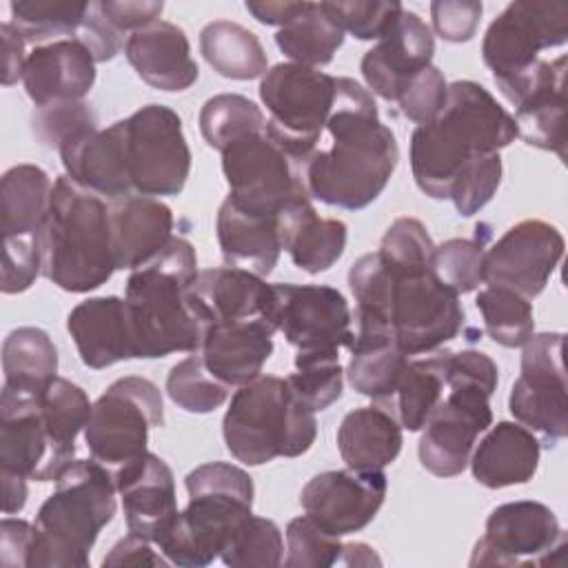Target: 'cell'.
I'll return each instance as SVG.
<instances>
[{"mask_svg": "<svg viewBox=\"0 0 568 568\" xmlns=\"http://www.w3.org/2000/svg\"><path fill=\"white\" fill-rule=\"evenodd\" d=\"M324 131L331 146L315 149L300 166L306 193L346 211L368 206L399 162L395 133L379 120L373 93L353 78H337Z\"/></svg>", "mask_w": 568, "mask_h": 568, "instance_id": "6da1fadb", "label": "cell"}, {"mask_svg": "<svg viewBox=\"0 0 568 568\" xmlns=\"http://www.w3.org/2000/svg\"><path fill=\"white\" fill-rule=\"evenodd\" d=\"M515 138V118L495 95L473 80H457L448 84L442 111L410 135L413 178L428 197L448 200L464 166L499 153Z\"/></svg>", "mask_w": 568, "mask_h": 568, "instance_id": "7a4b0ae2", "label": "cell"}, {"mask_svg": "<svg viewBox=\"0 0 568 568\" xmlns=\"http://www.w3.org/2000/svg\"><path fill=\"white\" fill-rule=\"evenodd\" d=\"M197 273L193 244L175 235L151 262L129 273L124 302L138 359L200 351L206 320L191 291Z\"/></svg>", "mask_w": 568, "mask_h": 568, "instance_id": "3957f363", "label": "cell"}, {"mask_svg": "<svg viewBox=\"0 0 568 568\" xmlns=\"http://www.w3.org/2000/svg\"><path fill=\"white\" fill-rule=\"evenodd\" d=\"M42 275L69 293H89L115 266L109 202L67 175L53 180L51 206L38 235Z\"/></svg>", "mask_w": 568, "mask_h": 568, "instance_id": "277c9868", "label": "cell"}, {"mask_svg": "<svg viewBox=\"0 0 568 568\" xmlns=\"http://www.w3.org/2000/svg\"><path fill=\"white\" fill-rule=\"evenodd\" d=\"M115 493L106 466L75 459L36 515L29 568H87L98 532L115 515Z\"/></svg>", "mask_w": 568, "mask_h": 568, "instance_id": "5b68a950", "label": "cell"}, {"mask_svg": "<svg viewBox=\"0 0 568 568\" xmlns=\"http://www.w3.org/2000/svg\"><path fill=\"white\" fill-rule=\"evenodd\" d=\"M189 504L155 548L175 566L204 568L220 557L237 524L253 513V479L229 462H209L184 477Z\"/></svg>", "mask_w": 568, "mask_h": 568, "instance_id": "8992f818", "label": "cell"}, {"mask_svg": "<svg viewBox=\"0 0 568 568\" xmlns=\"http://www.w3.org/2000/svg\"><path fill=\"white\" fill-rule=\"evenodd\" d=\"M229 453L248 466H262L275 457L304 455L315 437V413L304 406L277 375H260L240 386L222 419Z\"/></svg>", "mask_w": 568, "mask_h": 568, "instance_id": "52a82bcc", "label": "cell"}, {"mask_svg": "<svg viewBox=\"0 0 568 568\" xmlns=\"http://www.w3.org/2000/svg\"><path fill=\"white\" fill-rule=\"evenodd\" d=\"M337 78L295 62H280L260 80L268 111L266 135L297 164L317 149L333 109Z\"/></svg>", "mask_w": 568, "mask_h": 568, "instance_id": "ba28073f", "label": "cell"}, {"mask_svg": "<svg viewBox=\"0 0 568 568\" xmlns=\"http://www.w3.org/2000/svg\"><path fill=\"white\" fill-rule=\"evenodd\" d=\"M160 426H164L162 390L146 377L126 375L93 402L84 442L91 457L115 473L149 453V430Z\"/></svg>", "mask_w": 568, "mask_h": 568, "instance_id": "9c48e42d", "label": "cell"}, {"mask_svg": "<svg viewBox=\"0 0 568 568\" xmlns=\"http://www.w3.org/2000/svg\"><path fill=\"white\" fill-rule=\"evenodd\" d=\"M124 122L131 191L162 197L182 193L191 173V149L180 115L164 104H146Z\"/></svg>", "mask_w": 568, "mask_h": 568, "instance_id": "30bf717a", "label": "cell"}, {"mask_svg": "<svg viewBox=\"0 0 568 568\" xmlns=\"http://www.w3.org/2000/svg\"><path fill=\"white\" fill-rule=\"evenodd\" d=\"M388 317L397 346L406 355L433 353L459 335L464 326V308L459 304V295L446 288L435 277L430 266H388Z\"/></svg>", "mask_w": 568, "mask_h": 568, "instance_id": "8fae6325", "label": "cell"}, {"mask_svg": "<svg viewBox=\"0 0 568 568\" xmlns=\"http://www.w3.org/2000/svg\"><path fill=\"white\" fill-rule=\"evenodd\" d=\"M513 417L546 446L568 435L564 333H532L521 351V373L508 397Z\"/></svg>", "mask_w": 568, "mask_h": 568, "instance_id": "7c38bea8", "label": "cell"}, {"mask_svg": "<svg viewBox=\"0 0 568 568\" xmlns=\"http://www.w3.org/2000/svg\"><path fill=\"white\" fill-rule=\"evenodd\" d=\"M229 200L253 215H280L288 204L311 197L300 166L264 133L242 138L222 151Z\"/></svg>", "mask_w": 568, "mask_h": 568, "instance_id": "4fadbf2b", "label": "cell"}, {"mask_svg": "<svg viewBox=\"0 0 568 568\" xmlns=\"http://www.w3.org/2000/svg\"><path fill=\"white\" fill-rule=\"evenodd\" d=\"M564 550L566 532L546 504L508 501L488 515L470 566H546L552 564V552Z\"/></svg>", "mask_w": 568, "mask_h": 568, "instance_id": "5bb4252c", "label": "cell"}, {"mask_svg": "<svg viewBox=\"0 0 568 568\" xmlns=\"http://www.w3.org/2000/svg\"><path fill=\"white\" fill-rule=\"evenodd\" d=\"M493 426L490 393L473 384H450L422 426L419 464L435 477L464 473L479 433Z\"/></svg>", "mask_w": 568, "mask_h": 568, "instance_id": "9a60e30c", "label": "cell"}, {"mask_svg": "<svg viewBox=\"0 0 568 568\" xmlns=\"http://www.w3.org/2000/svg\"><path fill=\"white\" fill-rule=\"evenodd\" d=\"M271 322L297 353L339 351L353 344L346 297L324 284H271Z\"/></svg>", "mask_w": 568, "mask_h": 568, "instance_id": "2e32d148", "label": "cell"}, {"mask_svg": "<svg viewBox=\"0 0 568 568\" xmlns=\"http://www.w3.org/2000/svg\"><path fill=\"white\" fill-rule=\"evenodd\" d=\"M568 42V2H510L486 29L481 60L493 80L510 75L535 60L544 49Z\"/></svg>", "mask_w": 568, "mask_h": 568, "instance_id": "e0dca14e", "label": "cell"}, {"mask_svg": "<svg viewBox=\"0 0 568 568\" xmlns=\"http://www.w3.org/2000/svg\"><path fill=\"white\" fill-rule=\"evenodd\" d=\"M75 462V450L64 448L49 430L38 395L0 393V470L36 481H55Z\"/></svg>", "mask_w": 568, "mask_h": 568, "instance_id": "ac0fdd59", "label": "cell"}, {"mask_svg": "<svg viewBox=\"0 0 568 568\" xmlns=\"http://www.w3.org/2000/svg\"><path fill=\"white\" fill-rule=\"evenodd\" d=\"M564 255V235L544 220L510 226L484 257V282L510 288L526 300L537 297Z\"/></svg>", "mask_w": 568, "mask_h": 568, "instance_id": "d6986e66", "label": "cell"}, {"mask_svg": "<svg viewBox=\"0 0 568 568\" xmlns=\"http://www.w3.org/2000/svg\"><path fill=\"white\" fill-rule=\"evenodd\" d=\"M386 497V475L382 468L326 470L308 479L300 504L308 519L335 537L366 528Z\"/></svg>", "mask_w": 568, "mask_h": 568, "instance_id": "ffe728a7", "label": "cell"}, {"mask_svg": "<svg viewBox=\"0 0 568 568\" xmlns=\"http://www.w3.org/2000/svg\"><path fill=\"white\" fill-rule=\"evenodd\" d=\"M435 38L430 27L408 9H402L390 29L362 58V75L368 89L386 102H397L402 87L433 64Z\"/></svg>", "mask_w": 568, "mask_h": 568, "instance_id": "44dd1931", "label": "cell"}, {"mask_svg": "<svg viewBox=\"0 0 568 568\" xmlns=\"http://www.w3.org/2000/svg\"><path fill=\"white\" fill-rule=\"evenodd\" d=\"M113 479L122 497L129 532L158 544L180 513L169 464L155 453H144L140 459L115 470Z\"/></svg>", "mask_w": 568, "mask_h": 568, "instance_id": "7402d4cb", "label": "cell"}, {"mask_svg": "<svg viewBox=\"0 0 568 568\" xmlns=\"http://www.w3.org/2000/svg\"><path fill=\"white\" fill-rule=\"evenodd\" d=\"M95 60L75 38H60L33 47L27 55L22 84L36 106L78 102L95 82Z\"/></svg>", "mask_w": 568, "mask_h": 568, "instance_id": "603a6c76", "label": "cell"}, {"mask_svg": "<svg viewBox=\"0 0 568 568\" xmlns=\"http://www.w3.org/2000/svg\"><path fill=\"white\" fill-rule=\"evenodd\" d=\"M58 153L67 178L84 191H91L106 202L133 193L126 166L122 120L67 142Z\"/></svg>", "mask_w": 568, "mask_h": 568, "instance_id": "cb8c5ba5", "label": "cell"}, {"mask_svg": "<svg viewBox=\"0 0 568 568\" xmlns=\"http://www.w3.org/2000/svg\"><path fill=\"white\" fill-rule=\"evenodd\" d=\"M124 55L135 73L160 91H186L200 75L184 29L166 20L131 33L124 42Z\"/></svg>", "mask_w": 568, "mask_h": 568, "instance_id": "d4e9b609", "label": "cell"}, {"mask_svg": "<svg viewBox=\"0 0 568 568\" xmlns=\"http://www.w3.org/2000/svg\"><path fill=\"white\" fill-rule=\"evenodd\" d=\"M273 333L275 326L264 320L211 324L197 353L213 377L229 388H240L262 375L273 353Z\"/></svg>", "mask_w": 568, "mask_h": 568, "instance_id": "484cf974", "label": "cell"}, {"mask_svg": "<svg viewBox=\"0 0 568 568\" xmlns=\"http://www.w3.org/2000/svg\"><path fill=\"white\" fill-rule=\"evenodd\" d=\"M67 331L82 364L93 371L135 357L126 302L115 295L89 297L75 304L67 317Z\"/></svg>", "mask_w": 568, "mask_h": 568, "instance_id": "4316f807", "label": "cell"}, {"mask_svg": "<svg viewBox=\"0 0 568 568\" xmlns=\"http://www.w3.org/2000/svg\"><path fill=\"white\" fill-rule=\"evenodd\" d=\"M191 291L206 328L231 322H271V284L251 271L235 266L206 268L197 273Z\"/></svg>", "mask_w": 568, "mask_h": 568, "instance_id": "83f0119b", "label": "cell"}, {"mask_svg": "<svg viewBox=\"0 0 568 568\" xmlns=\"http://www.w3.org/2000/svg\"><path fill=\"white\" fill-rule=\"evenodd\" d=\"M115 266L135 271L173 237V211L158 197L129 193L109 202Z\"/></svg>", "mask_w": 568, "mask_h": 568, "instance_id": "f1b7e54d", "label": "cell"}, {"mask_svg": "<svg viewBox=\"0 0 568 568\" xmlns=\"http://www.w3.org/2000/svg\"><path fill=\"white\" fill-rule=\"evenodd\" d=\"M277 220L282 251L288 253L300 271L317 275L342 257L348 237L346 224L335 217H322L311 204V197L295 200Z\"/></svg>", "mask_w": 568, "mask_h": 568, "instance_id": "f546056e", "label": "cell"}, {"mask_svg": "<svg viewBox=\"0 0 568 568\" xmlns=\"http://www.w3.org/2000/svg\"><path fill=\"white\" fill-rule=\"evenodd\" d=\"M539 439L519 422L495 424L470 453V470L486 488L528 484L539 466Z\"/></svg>", "mask_w": 568, "mask_h": 568, "instance_id": "4dcf8cb0", "label": "cell"}, {"mask_svg": "<svg viewBox=\"0 0 568 568\" xmlns=\"http://www.w3.org/2000/svg\"><path fill=\"white\" fill-rule=\"evenodd\" d=\"M280 215H253L229 197L217 209V244L226 266L268 275L280 260Z\"/></svg>", "mask_w": 568, "mask_h": 568, "instance_id": "1f68e13d", "label": "cell"}, {"mask_svg": "<svg viewBox=\"0 0 568 568\" xmlns=\"http://www.w3.org/2000/svg\"><path fill=\"white\" fill-rule=\"evenodd\" d=\"M337 450L348 468H384L402 450V426L377 404L355 408L337 428Z\"/></svg>", "mask_w": 568, "mask_h": 568, "instance_id": "d6a6232c", "label": "cell"}, {"mask_svg": "<svg viewBox=\"0 0 568 568\" xmlns=\"http://www.w3.org/2000/svg\"><path fill=\"white\" fill-rule=\"evenodd\" d=\"M53 182L36 164H16L0 180L2 237H38L51 206Z\"/></svg>", "mask_w": 568, "mask_h": 568, "instance_id": "836d02e7", "label": "cell"}, {"mask_svg": "<svg viewBox=\"0 0 568 568\" xmlns=\"http://www.w3.org/2000/svg\"><path fill=\"white\" fill-rule=\"evenodd\" d=\"M450 351H433L426 357L408 359L393 395L377 404L386 408L402 428L422 430L428 415L442 402L446 390V362Z\"/></svg>", "mask_w": 568, "mask_h": 568, "instance_id": "e575fe53", "label": "cell"}, {"mask_svg": "<svg viewBox=\"0 0 568 568\" xmlns=\"http://www.w3.org/2000/svg\"><path fill=\"white\" fill-rule=\"evenodd\" d=\"M4 386L40 395L58 377V348L47 331L36 326L13 328L2 342Z\"/></svg>", "mask_w": 568, "mask_h": 568, "instance_id": "d590c367", "label": "cell"}, {"mask_svg": "<svg viewBox=\"0 0 568 568\" xmlns=\"http://www.w3.org/2000/svg\"><path fill=\"white\" fill-rule=\"evenodd\" d=\"M200 51L209 67L229 80H255L268 71L260 38L231 20H213L200 31Z\"/></svg>", "mask_w": 568, "mask_h": 568, "instance_id": "8d00e7d4", "label": "cell"}, {"mask_svg": "<svg viewBox=\"0 0 568 568\" xmlns=\"http://www.w3.org/2000/svg\"><path fill=\"white\" fill-rule=\"evenodd\" d=\"M348 351V384L377 404L386 402L408 362V355L397 346V339L393 335H355Z\"/></svg>", "mask_w": 568, "mask_h": 568, "instance_id": "74e56055", "label": "cell"}, {"mask_svg": "<svg viewBox=\"0 0 568 568\" xmlns=\"http://www.w3.org/2000/svg\"><path fill=\"white\" fill-rule=\"evenodd\" d=\"M275 44L295 64L324 67L344 44V29L337 24L326 2H306V7L275 33Z\"/></svg>", "mask_w": 568, "mask_h": 568, "instance_id": "f35d334b", "label": "cell"}, {"mask_svg": "<svg viewBox=\"0 0 568 568\" xmlns=\"http://www.w3.org/2000/svg\"><path fill=\"white\" fill-rule=\"evenodd\" d=\"M513 118L526 144L566 160V75L530 93L515 106Z\"/></svg>", "mask_w": 568, "mask_h": 568, "instance_id": "ab89813d", "label": "cell"}, {"mask_svg": "<svg viewBox=\"0 0 568 568\" xmlns=\"http://www.w3.org/2000/svg\"><path fill=\"white\" fill-rule=\"evenodd\" d=\"M200 131L206 144L222 153L242 138L264 133L266 118L253 100L237 93H220L204 102L200 111Z\"/></svg>", "mask_w": 568, "mask_h": 568, "instance_id": "60d3db41", "label": "cell"}, {"mask_svg": "<svg viewBox=\"0 0 568 568\" xmlns=\"http://www.w3.org/2000/svg\"><path fill=\"white\" fill-rule=\"evenodd\" d=\"M91 2L73 0H13L9 4L11 27L24 42L47 44L58 36L73 38L89 11Z\"/></svg>", "mask_w": 568, "mask_h": 568, "instance_id": "b9f144b4", "label": "cell"}, {"mask_svg": "<svg viewBox=\"0 0 568 568\" xmlns=\"http://www.w3.org/2000/svg\"><path fill=\"white\" fill-rule=\"evenodd\" d=\"M475 306L484 317V328L488 337L499 346H524L526 339L535 333L530 300L510 288L486 286L477 293Z\"/></svg>", "mask_w": 568, "mask_h": 568, "instance_id": "7bdbcfd3", "label": "cell"}, {"mask_svg": "<svg viewBox=\"0 0 568 568\" xmlns=\"http://www.w3.org/2000/svg\"><path fill=\"white\" fill-rule=\"evenodd\" d=\"M286 384L291 393L313 413L328 408L342 397L344 388L339 351L297 353L295 373L286 377Z\"/></svg>", "mask_w": 568, "mask_h": 568, "instance_id": "ee69618b", "label": "cell"}, {"mask_svg": "<svg viewBox=\"0 0 568 568\" xmlns=\"http://www.w3.org/2000/svg\"><path fill=\"white\" fill-rule=\"evenodd\" d=\"M222 564L231 568H273L284 561V539L275 521L257 515L244 517L226 539Z\"/></svg>", "mask_w": 568, "mask_h": 568, "instance_id": "f6af8a7d", "label": "cell"}, {"mask_svg": "<svg viewBox=\"0 0 568 568\" xmlns=\"http://www.w3.org/2000/svg\"><path fill=\"white\" fill-rule=\"evenodd\" d=\"M229 386L209 373L200 353L180 359L166 377V393L186 413H211L229 399Z\"/></svg>", "mask_w": 568, "mask_h": 568, "instance_id": "bcb514c9", "label": "cell"}, {"mask_svg": "<svg viewBox=\"0 0 568 568\" xmlns=\"http://www.w3.org/2000/svg\"><path fill=\"white\" fill-rule=\"evenodd\" d=\"M40 410L51 435L69 450H75V437L84 430L93 404L73 382L55 377L40 395Z\"/></svg>", "mask_w": 568, "mask_h": 568, "instance_id": "7dc6e473", "label": "cell"}, {"mask_svg": "<svg viewBox=\"0 0 568 568\" xmlns=\"http://www.w3.org/2000/svg\"><path fill=\"white\" fill-rule=\"evenodd\" d=\"M486 242L479 237H453L433 248L430 268L453 293H470L484 282Z\"/></svg>", "mask_w": 568, "mask_h": 568, "instance_id": "c3c4849f", "label": "cell"}, {"mask_svg": "<svg viewBox=\"0 0 568 568\" xmlns=\"http://www.w3.org/2000/svg\"><path fill=\"white\" fill-rule=\"evenodd\" d=\"M95 124H98V118L84 100L36 106L31 115V131L36 140L42 146L55 149V151H60L67 142L98 129Z\"/></svg>", "mask_w": 568, "mask_h": 568, "instance_id": "681fc988", "label": "cell"}, {"mask_svg": "<svg viewBox=\"0 0 568 568\" xmlns=\"http://www.w3.org/2000/svg\"><path fill=\"white\" fill-rule=\"evenodd\" d=\"M342 546L339 537L328 535L313 519L302 515L286 526V557L282 564L288 568L337 566Z\"/></svg>", "mask_w": 568, "mask_h": 568, "instance_id": "f907efd6", "label": "cell"}, {"mask_svg": "<svg viewBox=\"0 0 568 568\" xmlns=\"http://www.w3.org/2000/svg\"><path fill=\"white\" fill-rule=\"evenodd\" d=\"M501 182V158L499 153L484 155L459 171L455 178L448 200L455 204V211L464 217L479 213L497 193Z\"/></svg>", "mask_w": 568, "mask_h": 568, "instance_id": "816d5d0a", "label": "cell"}, {"mask_svg": "<svg viewBox=\"0 0 568 568\" xmlns=\"http://www.w3.org/2000/svg\"><path fill=\"white\" fill-rule=\"evenodd\" d=\"M433 248L435 244L419 220L397 217L386 229L377 253L393 268H419L430 266Z\"/></svg>", "mask_w": 568, "mask_h": 568, "instance_id": "f5cc1de1", "label": "cell"}, {"mask_svg": "<svg viewBox=\"0 0 568 568\" xmlns=\"http://www.w3.org/2000/svg\"><path fill=\"white\" fill-rule=\"evenodd\" d=\"M326 9L333 13L344 33H351L357 40H379L404 7L388 0H346L326 2Z\"/></svg>", "mask_w": 568, "mask_h": 568, "instance_id": "db71d44e", "label": "cell"}, {"mask_svg": "<svg viewBox=\"0 0 568 568\" xmlns=\"http://www.w3.org/2000/svg\"><path fill=\"white\" fill-rule=\"evenodd\" d=\"M446 95L448 84L444 73L435 64H428L402 87L397 104L402 113L419 126L430 122L442 111V106L446 104Z\"/></svg>", "mask_w": 568, "mask_h": 568, "instance_id": "11a10c76", "label": "cell"}, {"mask_svg": "<svg viewBox=\"0 0 568 568\" xmlns=\"http://www.w3.org/2000/svg\"><path fill=\"white\" fill-rule=\"evenodd\" d=\"M2 280L0 288L4 295H16L36 282L42 273V257L38 237H2Z\"/></svg>", "mask_w": 568, "mask_h": 568, "instance_id": "9f6ffc18", "label": "cell"}, {"mask_svg": "<svg viewBox=\"0 0 568 568\" xmlns=\"http://www.w3.org/2000/svg\"><path fill=\"white\" fill-rule=\"evenodd\" d=\"M481 2L475 0H437L430 2L433 29L446 42H468L481 20Z\"/></svg>", "mask_w": 568, "mask_h": 568, "instance_id": "6f0895ef", "label": "cell"}, {"mask_svg": "<svg viewBox=\"0 0 568 568\" xmlns=\"http://www.w3.org/2000/svg\"><path fill=\"white\" fill-rule=\"evenodd\" d=\"M98 9L115 31L135 33L160 20L164 4L158 0H102Z\"/></svg>", "mask_w": 568, "mask_h": 568, "instance_id": "680465c9", "label": "cell"}, {"mask_svg": "<svg viewBox=\"0 0 568 568\" xmlns=\"http://www.w3.org/2000/svg\"><path fill=\"white\" fill-rule=\"evenodd\" d=\"M73 38L89 49V53L93 55L95 62L113 60L118 55V51L122 49V33L115 31L104 20V16L98 9V2L89 4V11Z\"/></svg>", "mask_w": 568, "mask_h": 568, "instance_id": "91938a15", "label": "cell"}, {"mask_svg": "<svg viewBox=\"0 0 568 568\" xmlns=\"http://www.w3.org/2000/svg\"><path fill=\"white\" fill-rule=\"evenodd\" d=\"M36 528L24 519L4 517L0 521V566L2 568H29V552Z\"/></svg>", "mask_w": 568, "mask_h": 568, "instance_id": "94428289", "label": "cell"}, {"mask_svg": "<svg viewBox=\"0 0 568 568\" xmlns=\"http://www.w3.org/2000/svg\"><path fill=\"white\" fill-rule=\"evenodd\" d=\"M153 546L155 544L129 532L104 555L102 566H169L171 561L160 550H153Z\"/></svg>", "mask_w": 568, "mask_h": 568, "instance_id": "6125c7cd", "label": "cell"}, {"mask_svg": "<svg viewBox=\"0 0 568 568\" xmlns=\"http://www.w3.org/2000/svg\"><path fill=\"white\" fill-rule=\"evenodd\" d=\"M0 40H2V84L11 87L18 80H22L27 51H24V38L11 27V22L0 24Z\"/></svg>", "mask_w": 568, "mask_h": 568, "instance_id": "be15d7a7", "label": "cell"}, {"mask_svg": "<svg viewBox=\"0 0 568 568\" xmlns=\"http://www.w3.org/2000/svg\"><path fill=\"white\" fill-rule=\"evenodd\" d=\"M246 11L262 24L271 27H284L288 24L304 7L306 2H291V0H246Z\"/></svg>", "mask_w": 568, "mask_h": 568, "instance_id": "e7e4bbea", "label": "cell"}, {"mask_svg": "<svg viewBox=\"0 0 568 568\" xmlns=\"http://www.w3.org/2000/svg\"><path fill=\"white\" fill-rule=\"evenodd\" d=\"M2 479V510L4 515L20 513L27 504V477L9 470H0Z\"/></svg>", "mask_w": 568, "mask_h": 568, "instance_id": "03108f58", "label": "cell"}, {"mask_svg": "<svg viewBox=\"0 0 568 568\" xmlns=\"http://www.w3.org/2000/svg\"><path fill=\"white\" fill-rule=\"evenodd\" d=\"M379 564H382V559L377 557L373 546H368L364 541L344 544L339 561H337V566H379Z\"/></svg>", "mask_w": 568, "mask_h": 568, "instance_id": "003e7915", "label": "cell"}]
</instances>
